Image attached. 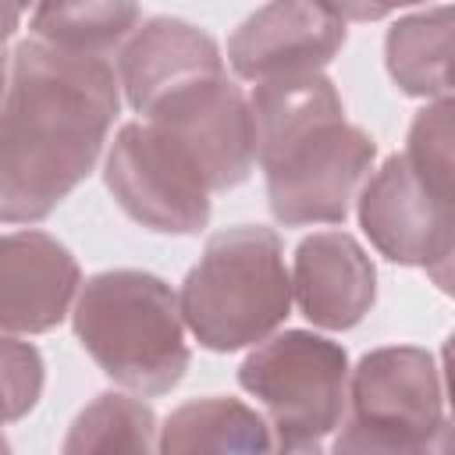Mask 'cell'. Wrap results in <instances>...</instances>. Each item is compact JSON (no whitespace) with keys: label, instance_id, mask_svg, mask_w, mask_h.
I'll list each match as a JSON object with an SVG mask.
<instances>
[{"label":"cell","instance_id":"1","mask_svg":"<svg viewBox=\"0 0 455 455\" xmlns=\"http://www.w3.org/2000/svg\"><path fill=\"white\" fill-rule=\"evenodd\" d=\"M117 110L110 57L18 39L0 100V224L46 220L103 156Z\"/></svg>","mask_w":455,"mask_h":455},{"label":"cell","instance_id":"2","mask_svg":"<svg viewBox=\"0 0 455 455\" xmlns=\"http://www.w3.org/2000/svg\"><path fill=\"white\" fill-rule=\"evenodd\" d=\"M71 331L85 355L124 391L167 395L188 370L178 291L149 270H100L78 284Z\"/></svg>","mask_w":455,"mask_h":455},{"label":"cell","instance_id":"3","mask_svg":"<svg viewBox=\"0 0 455 455\" xmlns=\"http://www.w3.org/2000/svg\"><path fill=\"white\" fill-rule=\"evenodd\" d=\"M185 331L210 352H238L270 338L291 313L284 245L274 228L238 224L206 238L181 281Z\"/></svg>","mask_w":455,"mask_h":455},{"label":"cell","instance_id":"4","mask_svg":"<svg viewBox=\"0 0 455 455\" xmlns=\"http://www.w3.org/2000/svg\"><path fill=\"white\" fill-rule=\"evenodd\" d=\"M334 451H444V370L419 345H384L348 370L345 416L331 434Z\"/></svg>","mask_w":455,"mask_h":455},{"label":"cell","instance_id":"5","mask_svg":"<svg viewBox=\"0 0 455 455\" xmlns=\"http://www.w3.org/2000/svg\"><path fill=\"white\" fill-rule=\"evenodd\" d=\"M277 451H323L345 416L348 352L313 331H274L238 366Z\"/></svg>","mask_w":455,"mask_h":455},{"label":"cell","instance_id":"6","mask_svg":"<svg viewBox=\"0 0 455 455\" xmlns=\"http://www.w3.org/2000/svg\"><path fill=\"white\" fill-rule=\"evenodd\" d=\"M373 160V135L345 121V114L313 121L256 153L270 213L284 228L345 224Z\"/></svg>","mask_w":455,"mask_h":455},{"label":"cell","instance_id":"7","mask_svg":"<svg viewBox=\"0 0 455 455\" xmlns=\"http://www.w3.org/2000/svg\"><path fill=\"white\" fill-rule=\"evenodd\" d=\"M103 185L135 224L156 235H199L210 224L213 192L203 171L153 121L117 128L103 156Z\"/></svg>","mask_w":455,"mask_h":455},{"label":"cell","instance_id":"8","mask_svg":"<svg viewBox=\"0 0 455 455\" xmlns=\"http://www.w3.org/2000/svg\"><path fill=\"white\" fill-rule=\"evenodd\" d=\"M359 228L370 245L402 267H423L448 291L451 185L434 181L405 153H391L355 192Z\"/></svg>","mask_w":455,"mask_h":455},{"label":"cell","instance_id":"9","mask_svg":"<svg viewBox=\"0 0 455 455\" xmlns=\"http://www.w3.org/2000/svg\"><path fill=\"white\" fill-rule=\"evenodd\" d=\"M142 121L160 124L185 146L213 196L238 188L256 167L249 92L228 75L199 78L164 96L149 114H142Z\"/></svg>","mask_w":455,"mask_h":455},{"label":"cell","instance_id":"10","mask_svg":"<svg viewBox=\"0 0 455 455\" xmlns=\"http://www.w3.org/2000/svg\"><path fill=\"white\" fill-rule=\"evenodd\" d=\"M348 28L313 0H270L228 39V64L242 82L295 71H323L345 46Z\"/></svg>","mask_w":455,"mask_h":455},{"label":"cell","instance_id":"11","mask_svg":"<svg viewBox=\"0 0 455 455\" xmlns=\"http://www.w3.org/2000/svg\"><path fill=\"white\" fill-rule=\"evenodd\" d=\"M82 270L64 242L46 231L21 228L0 235V331L46 334L78 295Z\"/></svg>","mask_w":455,"mask_h":455},{"label":"cell","instance_id":"12","mask_svg":"<svg viewBox=\"0 0 455 455\" xmlns=\"http://www.w3.org/2000/svg\"><path fill=\"white\" fill-rule=\"evenodd\" d=\"M291 302L320 331H352L377 302V267L355 235L313 231L291 256Z\"/></svg>","mask_w":455,"mask_h":455},{"label":"cell","instance_id":"13","mask_svg":"<svg viewBox=\"0 0 455 455\" xmlns=\"http://www.w3.org/2000/svg\"><path fill=\"white\" fill-rule=\"evenodd\" d=\"M114 71L128 107L149 114L164 96L199 78L224 75V53L206 28L160 14L135 25L114 57Z\"/></svg>","mask_w":455,"mask_h":455},{"label":"cell","instance_id":"14","mask_svg":"<svg viewBox=\"0 0 455 455\" xmlns=\"http://www.w3.org/2000/svg\"><path fill=\"white\" fill-rule=\"evenodd\" d=\"M384 64L391 82L416 100L451 96V7L437 4L398 18L384 39Z\"/></svg>","mask_w":455,"mask_h":455},{"label":"cell","instance_id":"15","mask_svg":"<svg viewBox=\"0 0 455 455\" xmlns=\"http://www.w3.org/2000/svg\"><path fill=\"white\" fill-rule=\"evenodd\" d=\"M274 437L259 409L210 395L178 405L160 434H156V451L185 455V451H270Z\"/></svg>","mask_w":455,"mask_h":455},{"label":"cell","instance_id":"16","mask_svg":"<svg viewBox=\"0 0 455 455\" xmlns=\"http://www.w3.org/2000/svg\"><path fill=\"white\" fill-rule=\"evenodd\" d=\"M139 25V0H36L28 36L89 57H114Z\"/></svg>","mask_w":455,"mask_h":455},{"label":"cell","instance_id":"17","mask_svg":"<svg viewBox=\"0 0 455 455\" xmlns=\"http://www.w3.org/2000/svg\"><path fill=\"white\" fill-rule=\"evenodd\" d=\"M156 412L135 391H103L96 395L71 423L60 441L64 455L85 451H156Z\"/></svg>","mask_w":455,"mask_h":455},{"label":"cell","instance_id":"18","mask_svg":"<svg viewBox=\"0 0 455 455\" xmlns=\"http://www.w3.org/2000/svg\"><path fill=\"white\" fill-rule=\"evenodd\" d=\"M46 384V366L36 345L21 341L18 334L0 331V451H7L4 427L25 419L43 395Z\"/></svg>","mask_w":455,"mask_h":455},{"label":"cell","instance_id":"19","mask_svg":"<svg viewBox=\"0 0 455 455\" xmlns=\"http://www.w3.org/2000/svg\"><path fill=\"white\" fill-rule=\"evenodd\" d=\"M451 96L427 100V107L416 110L402 149L412 160V167H419L441 185H451Z\"/></svg>","mask_w":455,"mask_h":455},{"label":"cell","instance_id":"20","mask_svg":"<svg viewBox=\"0 0 455 455\" xmlns=\"http://www.w3.org/2000/svg\"><path fill=\"white\" fill-rule=\"evenodd\" d=\"M25 7L18 0H0V46H7L14 39V32L21 28Z\"/></svg>","mask_w":455,"mask_h":455},{"label":"cell","instance_id":"21","mask_svg":"<svg viewBox=\"0 0 455 455\" xmlns=\"http://www.w3.org/2000/svg\"><path fill=\"white\" fill-rule=\"evenodd\" d=\"M7 78H11V46H0V100H4Z\"/></svg>","mask_w":455,"mask_h":455},{"label":"cell","instance_id":"22","mask_svg":"<svg viewBox=\"0 0 455 455\" xmlns=\"http://www.w3.org/2000/svg\"><path fill=\"white\" fill-rule=\"evenodd\" d=\"M18 4H21V7H25V11H28V7H32V4H36V0H18Z\"/></svg>","mask_w":455,"mask_h":455},{"label":"cell","instance_id":"23","mask_svg":"<svg viewBox=\"0 0 455 455\" xmlns=\"http://www.w3.org/2000/svg\"><path fill=\"white\" fill-rule=\"evenodd\" d=\"M416 4H427V0H409V7H416Z\"/></svg>","mask_w":455,"mask_h":455}]
</instances>
